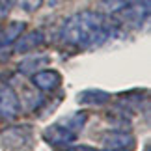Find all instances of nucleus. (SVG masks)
<instances>
[{"mask_svg":"<svg viewBox=\"0 0 151 151\" xmlns=\"http://www.w3.org/2000/svg\"><path fill=\"white\" fill-rule=\"evenodd\" d=\"M110 34H112V26L103 13L80 11L63 21L58 36L65 47L86 50L103 45L110 37Z\"/></svg>","mask_w":151,"mask_h":151,"instance_id":"f257e3e1","label":"nucleus"},{"mask_svg":"<svg viewBox=\"0 0 151 151\" xmlns=\"http://www.w3.org/2000/svg\"><path fill=\"white\" fill-rule=\"evenodd\" d=\"M86 119H88L86 112H75L69 118H63L60 121H56V123L49 125L43 131V140L50 144V146H69V144L77 140Z\"/></svg>","mask_w":151,"mask_h":151,"instance_id":"f03ea898","label":"nucleus"},{"mask_svg":"<svg viewBox=\"0 0 151 151\" xmlns=\"http://www.w3.org/2000/svg\"><path fill=\"white\" fill-rule=\"evenodd\" d=\"M2 144L9 151H28L34 144V131L28 125H15L2 131Z\"/></svg>","mask_w":151,"mask_h":151,"instance_id":"7ed1b4c3","label":"nucleus"},{"mask_svg":"<svg viewBox=\"0 0 151 151\" xmlns=\"http://www.w3.org/2000/svg\"><path fill=\"white\" fill-rule=\"evenodd\" d=\"M21 112V101L13 86L0 84V119L11 121Z\"/></svg>","mask_w":151,"mask_h":151,"instance_id":"20e7f679","label":"nucleus"},{"mask_svg":"<svg viewBox=\"0 0 151 151\" xmlns=\"http://www.w3.org/2000/svg\"><path fill=\"white\" fill-rule=\"evenodd\" d=\"M118 13L121 15V19H123L127 24L138 28V26H142L149 17V0H132L131 4H127Z\"/></svg>","mask_w":151,"mask_h":151,"instance_id":"39448f33","label":"nucleus"},{"mask_svg":"<svg viewBox=\"0 0 151 151\" xmlns=\"http://www.w3.org/2000/svg\"><path fill=\"white\" fill-rule=\"evenodd\" d=\"M32 84L39 91H54L62 84V75L56 69H43L32 75Z\"/></svg>","mask_w":151,"mask_h":151,"instance_id":"423d86ee","label":"nucleus"},{"mask_svg":"<svg viewBox=\"0 0 151 151\" xmlns=\"http://www.w3.org/2000/svg\"><path fill=\"white\" fill-rule=\"evenodd\" d=\"M45 43V36L41 30H32V32H22L19 37H17V41L13 43V50L17 54H26V52H30L34 49L41 47Z\"/></svg>","mask_w":151,"mask_h":151,"instance_id":"0eeeda50","label":"nucleus"},{"mask_svg":"<svg viewBox=\"0 0 151 151\" xmlns=\"http://www.w3.org/2000/svg\"><path fill=\"white\" fill-rule=\"evenodd\" d=\"M103 144L106 149H127L129 151V149L134 147V138L127 131L119 129V131H110L103 138Z\"/></svg>","mask_w":151,"mask_h":151,"instance_id":"6e6552de","label":"nucleus"},{"mask_svg":"<svg viewBox=\"0 0 151 151\" xmlns=\"http://www.w3.org/2000/svg\"><path fill=\"white\" fill-rule=\"evenodd\" d=\"M24 28H26L24 22H19V21L9 22V24L0 32V52L8 50L9 47H13V43L17 41V37L24 32Z\"/></svg>","mask_w":151,"mask_h":151,"instance_id":"1a4fd4ad","label":"nucleus"},{"mask_svg":"<svg viewBox=\"0 0 151 151\" xmlns=\"http://www.w3.org/2000/svg\"><path fill=\"white\" fill-rule=\"evenodd\" d=\"M112 97L110 93L103 90H86L82 93H78V103L80 104H86V106H104Z\"/></svg>","mask_w":151,"mask_h":151,"instance_id":"9d476101","label":"nucleus"},{"mask_svg":"<svg viewBox=\"0 0 151 151\" xmlns=\"http://www.w3.org/2000/svg\"><path fill=\"white\" fill-rule=\"evenodd\" d=\"M45 63H49V56L47 54H32L24 58L21 63H19V73H36L37 69H41Z\"/></svg>","mask_w":151,"mask_h":151,"instance_id":"9b49d317","label":"nucleus"},{"mask_svg":"<svg viewBox=\"0 0 151 151\" xmlns=\"http://www.w3.org/2000/svg\"><path fill=\"white\" fill-rule=\"evenodd\" d=\"M131 2L132 0H99V8L106 13H118L119 9H123Z\"/></svg>","mask_w":151,"mask_h":151,"instance_id":"f8f14e48","label":"nucleus"},{"mask_svg":"<svg viewBox=\"0 0 151 151\" xmlns=\"http://www.w3.org/2000/svg\"><path fill=\"white\" fill-rule=\"evenodd\" d=\"M17 4H19V8L21 9H24V11H36L41 8V4H43V0H17Z\"/></svg>","mask_w":151,"mask_h":151,"instance_id":"ddd939ff","label":"nucleus"},{"mask_svg":"<svg viewBox=\"0 0 151 151\" xmlns=\"http://www.w3.org/2000/svg\"><path fill=\"white\" fill-rule=\"evenodd\" d=\"M13 4H15V0H0V19L8 17V13L13 8Z\"/></svg>","mask_w":151,"mask_h":151,"instance_id":"4468645a","label":"nucleus"},{"mask_svg":"<svg viewBox=\"0 0 151 151\" xmlns=\"http://www.w3.org/2000/svg\"><path fill=\"white\" fill-rule=\"evenodd\" d=\"M65 151H99V149H95L91 146H82V144H80V146H71V144H69L65 147Z\"/></svg>","mask_w":151,"mask_h":151,"instance_id":"2eb2a0df","label":"nucleus"}]
</instances>
